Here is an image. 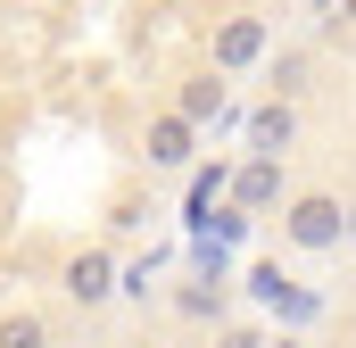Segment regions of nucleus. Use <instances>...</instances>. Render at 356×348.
<instances>
[{
	"mask_svg": "<svg viewBox=\"0 0 356 348\" xmlns=\"http://www.w3.org/2000/svg\"><path fill=\"white\" fill-rule=\"evenodd\" d=\"M58 282H67V299H75V307H108V299L124 290V274H116V258H108V249H75Z\"/></svg>",
	"mask_w": 356,
	"mask_h": 348,
	"instance_id": "obj_3",
	"label": "nucleus"
},
{
	"mask_svg": "<svg viewBox=\"0 0 356 348\" xmlns=\"http://www.w3.org/2000/svg\"><path fill=\"white\" fill-rule=\"evenodd\" d=\"M0 348H50V324L33 307H17V315H0Z\"/></svg>",
	"mask_w": 356,
	"mask_h": 348,
	"instance_id": "obj_8",
	"label": "nucleus"
},
{
	"mask_svg": "<svg viewBox=\"0 0 356 348\" xmlns=\"http://www.w3.org/2000/svg\"><path fill=\"white\" fill-rule=\"evenodd\" d=\"M290 141H298V100H266L249 116V150L257 158H290Z\"/></svg>",
	"mask_w": 356,
	"mask_h": 348,
	"instance_id": "obj_7",
	"label": "nucleus"
},
{
	"mask_svg": "<svg viewBox=\"0 0 356 348\" xmlns=\"http://www.w3.org/2000/svg\"><path fill=\"white\" fill-rule=\"evenodd\" d=\"M216 191H224V166H199V174H191V224H207Z\"/></svg>",
	"mask_w": 356,
	"mask_h": 348,
	"instance_id": "obj_9",
	"label": "nucleus"
},
{
	"mask_svg": "<svg viewBox=\"0 0 356 348\" xmlns=\"http://www.w3.org/2000/svg\"><path fill=\"white\" fill-rule=\"evenodd\" d=\"M224 191H232V207H241V216L282 207V158H249L241 174H224Z\"/></svg>",
	"mask_w": 356,
	"mask_h": 348,
	"instance_id": "obj_6",
	"label": "nucleus"
},
{
	"mask_svg": "<svg viewBox=\"0 0 356 348\" xmlns=\"http://www.w3.org/2000/svg\"><path fill=\"white\" fill-rule=\"evenodd\" d=\"M216 307H224V282H216V274H207V282H191V290H182V315H216Z\"/></svg>",
	"mask_w": 356,
	"mask_h": 348,
	"instance_id": "obj_10",
	"label": "nucleus"
},
{
	"mask_svg": "<svg viewBox=\"0 0 356 348\" xmlns=\"http://www.w3.org/2000/svg\"><path fill=\"white\" fill-rule=\"evenodd\" d=\"M266 348H298V340H266Z\"/></svg>",
	"mask_w": 356,
	"mask_h": 348,
	"instance_id": "obj_13",
	"label": "nucleus"
},
{
	"mask_svg": "<svg viewBox=\"0 0 356 348\" xmlns=\"http://www.w3.org/2000/svg\"><path fill=\"white\" fill-rule=\"evenodd\" d=\"M340 8H348V25H356V0H340Z\"/></svg>",
	"mask_w": 356,
	"mask_h": 348,
	"instance_id": "obj_12",
	"label": "nucleus"
},
{
	"mask_svg": "<svg viewBox=\"0 0 356 348\" xmlns=\"http://www.w3.org/2000/svg\"><path fill=\"white\" fill-rule=\"evenodd\" d=\"M141 158H149L158 174H182L191 158H199V133H191L175 108H166V116H149V133H141Z\"/></svg>",
	"mask_w": 356,
	"mask_h": 348,
	"instance_id": "obj_4",
	"label": "nucleus"
},
{
	"mask_svg": "<svg viewBox=\"0 0 356 348\" xmlns=\"http://www.w3.org/2000/svg\"><path fill=\"white\" fill-rule=\"evenodd\" d=\"M216 348H266V332H249V324H224V332H216Z\"/></svg>",
	"mask_w": 356,
	"mask_h": 348,
	"instance_id": "obj_11",
	"label": "nucleus"
},
{
	"mask_svg": "<svg viewBox=\"0 0 356 348\" xmlns=\"http://www.w3.org/2000/svg\"><path fill=\"white\" fill-rule=\"evenodd\" d=\"M175 116L199 133V125H224V75L216 67H199V75H182L175 84Z\"/></svg>",
	"mask_w": 356,
	"mask_h": 348,
	"instance_id": "obj_5",
	"label": "nucleus"
},
{
	"mask_svg": "<svg viewBox=\"0 0 356 348\" xmlns=\"http://www.w3.org/2000/svg\"><path fill=\"white\" fill-rule=\"evenodd\" d=\"M282 241L307 249V258H332V249L348 241V199H332V191H298V199H282Z\"/></svg>",
	"mask_w": 356,
	"mask_h": 348,
	"instance_id": "obj_1",
	"label": "nucleus"
},
{
	"mask_svg": "<svg viewBox=\"0 0 356 348\" xmlns=\"http://www.w3.org/2000/svg\"><path fill=\"white\" fill-rule=\"evenodd\" d=\"M266 50H273V25H266V17H224V25H216V58H207V67H216V75H241V67H257Z\"/></svg>",
	"mask_w": 356,
	"mask_h": 348,
	"instance_id": "obj_2",
	"label": "nucleus"
}]
</instances>
